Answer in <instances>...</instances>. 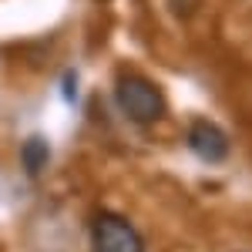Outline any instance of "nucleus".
<instances>
[{
  "label": "nucleus",
  "mask_w": 252,
  "mask_h": 252,
  "mask_svg": "<svg viewBox=\"0 0 252 252\" xmlns=\"http://www.w3.org/2000/svg\"><path fill=\"white\" fill-rule=\"evenodd\" d=\"M185 141H189V152L195 158H202L205 165H222L229 158V138L212 121H202V118L192 121L189 131H185Z\"/></svg>",
  "instance_id": "obj_3"
},
{
  "label": "nucleus",
  "mask_w": 252,
  "mask_h": 252,
  "mask_svg": "<svg viewBox=\"0 0 252 252\" xmlns=\"http://www.w3.org/2000/svg\"><path fill=\"white\" fill-rule=\"evenodd\" d=\"M64 94H67V101H74V74L64 78Z\"/></svg>",
  "instance_id": "obj_5"
},
{
  "label": "nucleus",
  "mask_w": 252,
  "mask_h": 252,
  "mask_svg": "<svg viewBox=\"0 0 252 252\" xmlns=\"http://www.w3.org/2000/svg\"><path fill=\"white\" fill-rule=\"evenodd\" d=\"M91 242L94 252H145V242L138 229L115 212H97L91 222Z\"/></svg>",
  "instance_id": "obj_2"
},
{
  "label": "nucleus",
  "mask_w": 252,
  "mask_h": 252,
  "mask_svg": "<svg viewBox=\"0 0 252 252\" xmlns=\"http://www.w3.org/2000/svg\"><path fill=\"white\" fill-rule=\"evenodd\" d=\"M115 101L121 115L135 125H155L165 118V97L155 84L141 74H121L115 81Z\"/></svg>",
  "instance_id": "obj_1"
},
{
  "label": "nucleus",
  "mask_w": 252,
  "mask_h": 252,
  "mask_svg": "<svg viewBox=\"0 0 252 252\" xmlns=\"http://www.w3.org/2000/svg\"><path fill=\"white\" fill-rule=\"evenodd\" d=\"M47 161H51V145L40 135L27 138L24 148H20V165H24V172L31 175V178H37V175L47 168Z\"/></svg>",
  "instance_id": "obj_4"
}]
</instances>
